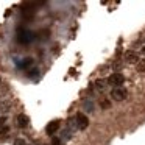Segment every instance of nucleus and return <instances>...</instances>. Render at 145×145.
<instances>
[{
	"label": "nucleus",
	"instance_id": "nucleus-19",
	"mask_svg": "<svg viewBox=\"0 0 145 145\" xmlns=\"http://www.w3.org/2000/svg\"><path fill=\"white\" fill-rule=\"evenodd\" d=\"M142 53H144V55H145V47H144V48H142Z\"/></svg>",
	"mask_w": 145,
	"mask_h": 145
},
{
	"label": "nucleus",
	"instance_id": "nucleus-12",
	"mask_svg": "<svg viewBox=\"0 0 145 145\" xmlns=\"http://www.w3.org/2000/svg\"><path fill=\"white\" fill-rule=\"evenodd\" d=\"M31 64H33V59H31V58H28V59H25V61L22 63V66L25 67V70H28V67L31 66Z\"/></svg>",
	"mask_w": 145,
	"mask_h": 145
},
{
	"label": "nucleus",
	"instance_id": "nucleus-7",
	"mask_svg": "<svg viewBox=\"0 0 145 145\" xmlns=\"http://www.w3.org/2000/svg\"><path fill=\"white\" fill-rule=\"evenodd\" d=\"M28 123H30V120L25 114H19V116H17V126H19V128H27Z\"/></svg>",
	"mask_w": 145,
	"mask_h": 145
},
{
	"label": "nucleus",
	"instance_id": "nucleus-2",
	"mask_svg": "<svg viewBox=\"0 0 145 145\" xmlns=\"http://www.w3.org/2000/svg\"><path fill=\"white\" fill-rule=\"evenodd\" d=\"M75 125L78 129H86L89 125V120H88V116H84L83 112H78L75 116Z\"/></svg>",
	"mask_w": 145,
	"mask_h": 145
},
{
	"label": "nucleus",
	"instance_id": "nucleus-8",
	"mask_svg": "<svg viewBox=\"0 0 145 145\" xmlns=\"http://www.w3.org/2000/svg\"><path fill=\"white\" fill-rule=\"evenodd\" d=\"M106 84H108V81H105V80H97V81H95V89H97V91H105Z\"/></svg>",
	"mask_w": 145,
	"mask_h": 145
},
{
	"label": "nucleus",
	"instance_id": "nucleus-11",
	"mask_svg": "<svg viewBox=\"0 0 145 145\" xmlns=\"http://www.w3.org/2000/svg\"><path fill=\"white\" fill-rule=\"evenodd\" d=\"M136 66H137L139 72H145V59H140L137 64H136Z\"/></svg>",
	"mask_w": 145,
	"mask_h": 145
},
{
	"label": "nucleus",
	"instance_id": "nucleus-18",
	"mask_svg": "<svg viewBox=\"0 0 145 145\" xmlns=\"http://www.w3.org/2000/svg\"><path fill=\"white\" fill-rule=\"evenodd\" d=\"M101 106H105V109H108V108H109V101H101Z\"/></svg>",
	"mask_w": 145,
	"mask_h": 145
},
{
	"label": "nucleus",
	"instance_id": "nucleus-10",
	"mask_svg": "<svg viewBox=\"0 0 145 145\" xmlns=\"http://www.w3.org/2000/svg\"><path fill=\"white\" fill-rule=\"evenodd\" d=\"M8 134H10V128H8V126H5V128L0 129V137H2V139H5Z\"/></svg>",
	"mask_w": 145,
	"mask_h": 145
},
{
	"label": "nucleus",
	"instance_id": "nucleus-15",
	"mask_svg": "<svg viewBox=\"0 0 145 145\" xmlns=\"http://www.w3.org/2000/svg\"><path fill=\"white\" fill-rule=\"evenodd\" d=\"M5 123H7V117H0V129L5 128Z\"/></svg>",
	"mask_w": 145,
	"mask_h": 145
},
{
	"label": "nucleus",
	"instance_id": "nucleus-17",
	"mask_svg": "<svg viewBox=\"0 0 145 145\" xmlns=\"http://www.w3.org/2000/svg\"><path fill=\"white\" fill-rule=\"evenodd\" d=\"M84 106H86L84 108L86 111H92V103H84Z\"/></svg>",
	"mask_w": 145,
	"mask_h": 145
},
{
	"label": "nucleus",
	"instance_id": "nucleus-9",
	"mask_svg": "<svg viewBox=\"0 0 145 145\" xmlns=\"http://www.w3.org/2000/svg\"><path fill=\"white\" fill-rule=\"evenodd\" d=\"M27 75H28L30 78H38L39 76V69H36V67H30L28 72H27Z\"/></svg>",
	"mask_w": 145,
	"mask_h": 145
},
{
	"label": "nucleus",
	"instance_id": "nucleus-3",
	"mask_svg": "<svg viewBox=\"0 0 145 145\" xmlns=\"http://www.w3.org/2000/svg\"><path fill=\"white\" fill-rule=\"evenodd\" d=\"M111 97H112V100L116 101H122L126 98V91L123 88H114L112 92H111Z\"/></svg>",
	"mask_w": 145,
	"mask_h": 145
},
{
	"label": "nucleus",
	"instance_id": "nucleus-6",
	"mask_svg": "<svg viewBox=\"0 0 145 145\" xmlns=\"http://www.w3.org/2000/svg\"><path fill=\"white\" fill-rule=\"evenodd\" d=\"M125 61H126V63H129V64H137L140 59H139V55L136 53V52L128 50L125 53Z\"/></svg>",
	"mask_w": 145,
	"mask_h": 145
},
{
	"label": "nucleus",
	"instance_id": "nucleus-1",
	"mask_svg": "<svg viewBox=\"0 0 145 145\" xmlns=\"http://www.w3.org/2000/svg\"><path fill=\"white\" fill-rule=\"evenodd\" d=\"M123 83H125V76H123L122 73H119V72L109 75V78H108V84L114 86V88H120Z\"/></svg>",
	"mask_w": 145,
	"mask_h": 145
},
{
	"label": "nucleus",
	"instance_id": "nucleus-4",
	"mask_svg": "<svg viewBox=\"0 0 145 145\" xmlns=\"http://www.w3.org/2000/svg\"><path fill=\"white\" fill-rule=\"evenodd\" d=\"M17 41L20 44H28L30 42V31L28 30H24V28L17 30Z\"/></svg>",
	"mask_w": 145,
	"mask_h": 145
},
{
	"label": "nucleus",
	"instance_id": "nucleus-13",
	"mask_svg": "<svg viewBox=\"0 0 145 145\" xmlns=\"http://www.w3.org/2000/svg\"><path fill=\"white\" fill-rule=\"evenodd\" d=\"M50 145H63V140H61L59 137H53V140H52Z\"/></svg>",
	"mask_w": 145,
	"mask_h": 145
},
{
	"label": "nucleus",
	"instance_id": "nucleus-14",
	"mask_svg": "<svg viewBox=\"0 0 145 145\" xmlns=\"http://www.w3.org/2000/svg\"><path fill=\"white\" fill-rule=\"evenodd\" d=\"M14 145H28V144H27L24 139H16V140H14Z\"/></svg>",
	"mask_w": 145,
	"mask_h": 145
},
{
	"label": "nucleus",
	"instance_id": "nucleus-5",
	"mask_svg": "<svg viewBox=\"0 0 145 145\" xmlns=\"http://www.w3.org/2000/svg\"><path fill=\"white\" fill-rule=\"evenodd\" d=\"M59 126H61V122H59V120H52V122L47 125L45 131H47V134H48V136H53L55 133H56L58 129H59Z\"/></svg>",
	"mask_w": 145,
	"mask_h": 145
},
{
	"label": "nucleus",
	"instance_id": "nucleus-16",
	"mask_svg": "<svg viewBox=\"0 0 145 145\" xmlns=\"http://www.w3.org/2000/svg\"><path fill=\"white\" fill-rule=\"evenodd\" d=\"M41 33H42V35H41V38H42V39H45V38L48 36V30H42Z\"/></svg>",
	"mask_w": 145,
	"mask_h": 145
}]
</instances>
